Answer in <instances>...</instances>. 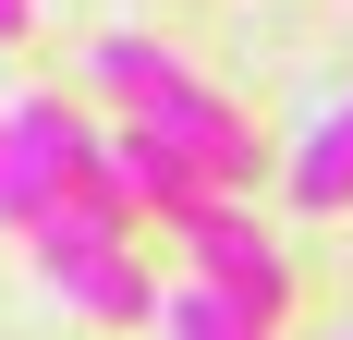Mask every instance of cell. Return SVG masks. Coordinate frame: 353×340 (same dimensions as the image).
Returning <instances> with one entry per match:
<instances>
[{"instance_id":"obj_1","label":"cell","mask_w":353,"mask_h":340,"mask_svg":"<svg viewBox=\"0 0 353 340\" xmlns=\"http://www.w3.org/2000/svg\"><path fill=\"white\" fill-rule=\"evenodd\" d=\"M85 73H98V98L122 109L134 134L183 146V158L219 182V195H244L256 170H268V158H256V122L219 98V85L183 61V49H159V36H134V25H122V36H98V49H85Z\"/></svg>"},{"instance_id":"obj_2","label":"cell","mask_w":353,"mask_h":340,"mask_svg":"<svg viewBox=\"0 0 353 340\" xmlns=\"http://www.w3.org/2000/svg\"><path fill=\"white\" fill-rule=\"evenodd\" d=\"M37 268H49V292H61V304L110 316V328H146V316L171 304V292H159V268H146V243H134V206H49Z\"/></svg>"},{"instance_id":"obj_3","label":"cell","mask_w":353,"mask_h":340,"mask_svg":"<svg viewBox=\"0 0 353 340\" xmlns=\"http://www.w3.org/2000/svg\"><path fill=\"white\" fill-rule=\"evenodd\" d=\"M183 279L219 292L232 316H256V328H281V304H292V268H281V243L244 219V195H208L183 219Z\"/></svg>"},{"instance_id":"obj_4","label":"cell","mask_w":353,"mask_h":340,"mask_svg":"<svg viewBox=\"0 0 353 340\" xmlns=\"http://www.w3.org/2000/svg\"><path fill=\"white\" fill-rule=\"evenodd\" d=\"M110 170H122V195H134V219H171V231H183V219H195V206L219 195V182H208L195 158H183V146H159V134H134V122L110 134Z\"/></svg>"},{"instance_id":"obj_5","label":"cell","mask_w":353,"mask_h":340,"mask_svg":"<svg viewBox=\"0 0 353 340\" xmlns=\"http://www.w3.org/2000/svg\"><path fill=\"white\" fill-rule=\"evenodd\" d=\"M281 182H292V206H317V219H329V206H353V85L317 109V134L292 146V170H281Z\"/></svg>"},{"instance_id":"obj_6","label":"cell","mask_w":353,"mask_h":340,"mask_svg":"<svg viewBox=\"0 0 353 340\" xmlns=\"http://www.w3.org/2000/svg\"><path fill=\"white\" fill-rule=\"evenodd\" d=\"M159 328H171V340H281V328H256V316H232L219 292H195V279H171V304H159Z\"/></svg>"},{"instance_id":"obj_7","label":"cell","mask_w":353,"mask_h":340,"mask_svg":"<svg viewBox=\"0 0 353 340\" xmlns=\"http://www.w3.org/2000/svg\"><path fill=\"white\" fill-rule=\"evenodd\" d=\"M0 219H12V231H49V195H37V182H25V158H12V134H0Z\"/></svg>"},{"instance_id":"obj_8","label":"cell","mask_w":353,"mask_h":340,"mask_svg":"<svg viewBox=\"0 0 353 340\" xmlns=\"http://www.w3.org/2000/svg\"><path fill=\"white\" fill-rule=\"evenodd\" d=\"M37 25V0H0V49H12V36H25Z\"/></svg>"}]
</instances>
